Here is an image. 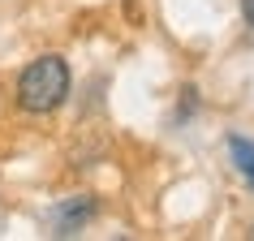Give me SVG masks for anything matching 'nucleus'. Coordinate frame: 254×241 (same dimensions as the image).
Segmentation results:
<instances>
[{
  "label": "nucleus",
  "instance_id": "1",
  "mask_svg": "<svg viewBox=\"0 0 254 241\" xmlns=\"http://www.w3.org/2000/svg\"><path fill=\"white\" fill-rule=\"evenodd\" d=\"M13 99L17 108L26 112V117H48L56 108L69 99V65L65 56H39V60H30L13 82Z\"/></svg>",
  "mask_w": 254,
  "mask_h": 241
},
{
  "label": "nucleus",
  "instance_id": "2",
  "mask_svg": "<svg viewBox=\"0 0 254 241\" xmlns=\"http://www.w3.org/2000/svg\"><path fill=\"white\" fill-rule=\"evenodd\" d=\"M95 220V202L91 198H65L52 207V228L56 237H73L78 228H86Z\"/></svg>",
  "mask_w": 254,
  "mask_h": 241
},
{
  "label": "nucleus",
  "instance_id": "3",
  "mask_svg": "<svg viewBox=\"0 0 254 241\" xmlns=\"http://www.w3.org/2000/svg\"><path fill=\"white\" fill-rule=\"evenodd\" d=\"M228 160L237 168V177H246V185H254V138L250 134H228Z\"/></svg>",
  "mask_w": 254,
  "mask_h": 241
},
{
  "label": "nucleus",
  "instance_id": "4",
  "mask_svg": "<svg viewBox=\"0 0 254 241\" xmlns=\"http://www.w3.org/2000/svg\"><path fill=\"white\" fill-rule=\"evenodd\" d=\"M241 17H246V26H254V0H241Z\"/></svg>",
  "mask_w": 254,
  "mask_h": 241
}]
</instances>
